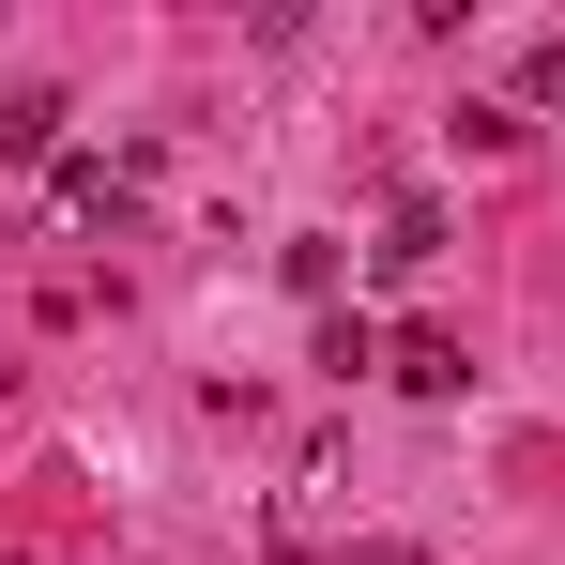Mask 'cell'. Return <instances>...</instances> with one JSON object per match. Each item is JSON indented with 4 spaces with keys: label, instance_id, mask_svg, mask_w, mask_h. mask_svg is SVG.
Instances as JSON below:
<instances>
[{
    "label": "cell",
    "instance_id": "cell-1",
    "mask_svg": "<svg viewBox=\"0 0 565 565\" xmlns=\"http://www.w3.org/2000/svg\"><path fill=\"white\" fill-rule=\"evenodd\" d=\"M382 382H397V397H459V382H473V352L444 337V321H413V337L382 352Z\"/></svg>",
    "mask_w": 565,
    "mask_h": 565
},
{
    "label": "cell",
    "instance_id": "cell-2",
    "mask_svg": "<svg viewBox=\"0 0 565 565\" xmlns=\"http://www.w3.org/2000/svg\"><path fill=\"white\" fill-rule=\"evenodd\" d=\"M62 214H77V230H122V214H138V184H122L107 153H62Z\"/></svg>",
    "mask_w": 565,
    "mask_h": 565
},
{
    "label": "cell",
    "instance_id": "cell-3",
    "mask_svg": "<svg viewBox=\"0 0 565 565\" xmlns=\"http://www.w3.org/2000/svg\"><path fill=\"white\" fill-rule=\"evenodd\" d=\"M428 260H444V214L397 199V214H382V276H428Z\"/></svg>",
    "mask_w": 565,
    "mask_h": 565
},
{
    "label": "cell",
    "instance_id": "cell-4",
    "mask_svg": "<svg viewBox=\"0 0 565 565\" xmlns=\"http://www.w3.org/2000/svg\"><path fill=\"white\" fill-rule=\"evenodd\" d=\"M46 138H62V93H15V107H0V169H15V153H46Z\"/></svg>",
    "mask_w": 565,
    "mask_h": 565
},
{
    "label": "cell",
    "instance_id": "cell-5",
    "mask_svg": "<svg viewBox=\"0 0 565 565\" xmlns=\"http://www.w3.org/2000/svg\"><path fill=\"white\" fill-rule=\"evenodd\" d=\"M520 93H535V107H565V31H535V46H520Z\"/></svg>",
    "mask_w": 565,
    "mask_h": 565
},
{
    "label": "cell",
    "instance_id": "cell-6",
    "mask_svg": "<svg viewBox=\"0 0 565 565\" xmlns=\"http://www.w3.org/2000/svg\"><path fill=\"white\" fill-rule=\"evenodd\" d=\"M352 565H428V551H413V535H367V551H352Z\"/></svg>",
    "mask_w": 565,
    "mask_h": 565
}]
</instances>
